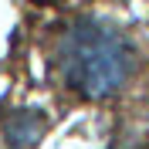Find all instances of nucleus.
<instances>
[{"label": "nucleus", "instance_id": "f03ea898", "mask_svg": "<svg viewBox=\"0 0 149 149\" xmlns=\"http://www.w3.org/2000/svg\"><path fill=\"white\" fill-rule=\"evenodd\" d=\"M47 122L41 112H10L3 119V139L10 142V149H34L44 136Z\"/></svg>", "mask_w": 149, "mask_h": 149}, {"label": "nucleus", "instance_id": "f257e3e1", "mask_svg": "<svg viewBox=\"0 0 149 149\" xmlns=\"http://www.w3.org/2000/svg\"><path fill=\"white\" fill-rule=\"evenodd\" d=\"M58 68L68 88L85 98H109L125 88L136 68L139 51L122 31L98 17H81L61 34L58 44Z\"/></svg>", "mask_w": 149, "mask_h": 149}]
</instances>
